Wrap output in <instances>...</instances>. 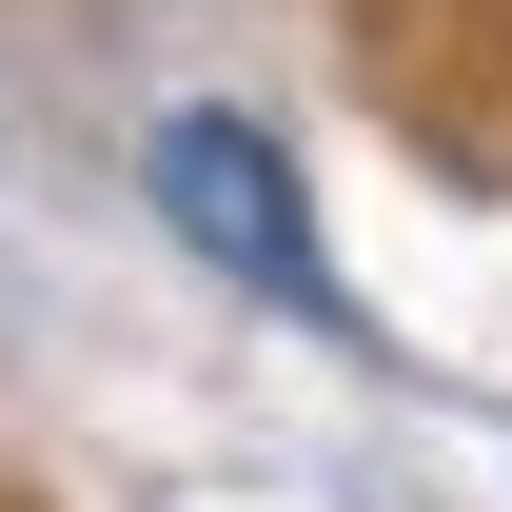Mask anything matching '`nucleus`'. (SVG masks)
<instances>
[{
    "label": "nucleus",
    "mask_w": 512,
    "mask_h": 512,
    "mask_svg": "<svg viewBox=\"0 0 512 512\" xmlns=\"http://www.w3.org/2000/svg\"><path fill=\"white\" fill-rule=\"evenodd\" d=\"M138 197H158V237H178V256H217V276H237L256 316H316V335H355L316 197H296V158H276L237 99H178V119L138 138Z\"/></svg>",
    "instance_id": "obj_1"
}]
</instances>
